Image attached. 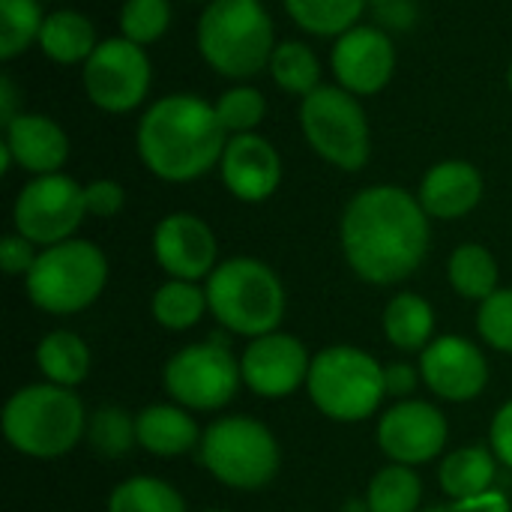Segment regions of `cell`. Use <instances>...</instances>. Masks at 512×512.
Returning a JSON list of instances; mask_svg holds the SVG:
<instances>
[{"label": "cell", "instance_id": "obj_1", "mask_svg": "<svg viewBox=\"0 0 512 512\" xmlns=\"http://www.w3.org/2000/svg\"><path fill=\"white\" fill-rule=\"evenodd\" d=\"M351 270L372 285L408 279L429 249V213L399 186L363 189L342 216Z\"/></svg>", "mask_w": 512, "mask_h": 512}, {"label": "cell", "instance_id": "obj_2", "mask_svg": "<svg viewBox=\"0 0 512 512\" xmlns=\"http://www.w3.org/2000/svg\"><path fill=\"white\" fill-rule=\"evenodd\" d=\"M225 132L216 105L189 93L165 96L138 123V156L156 177L186 183L222 162Z\"/></svg>", "mask_w": 512, "mask_h": 512}, {"label": "cell", "instance_id": "obj_3", "mask_svg": "<svg viewBox=\"0 0 512 512\" xmlns=\"http://www.w3.org/2000/svg\"><path fill=\"white\" fill-rule=\"evenodd\" d=\"M201 57L228 78H249L270 66L273 21L258 0H210L198 21Z\"/></svg>", "mask_w": 512, "mask_h": 512}, {"label": "cell", "instance_id": "obj_4", "mask_svg": "<svg viewBox=\"0 0 512 512\" xmlns=\"http://www.w3.org/2000/svg\"><path fill=\"white\" fill-rule=\"evenodd\" d=\"M84 405L69 387L33 384L18 390L3 408L6 441L36 459L69 453L84 435Z\"/></svg>", "mask_w": 512, "mask_h": 512}, {"label": "cell", "instance_id": "obj_5", "mask_svg": "<svg viewBox=\"0 0 512 512\" xmlns=\"http://www.w3.org/2000/svg\"><path fill=\"white\" fill-rule=\"evenodd\" d=\"M207 306L222 327L240 336H267L285 315V288L255 258H231L207 279Z\"/></svg>", "mask_w": 512, "mask_h": 512}, {"label": "cell", "instance_id": "obj_6", "mask_svg": "<svg viewBox=\"0 0 512 512\" xmlns=\"http://www.w3.org/2000/svg\"><path fill=\"white\" fill-rule=\"evenodd\" d=\"M108 261L87 240H63L36 255L27 273V294L33 306L51 315H72L87 309L105 288Z\"/></svg>", "mask_w": 512, "mask_h": 512}, {"label": "cell", "instance_id": "obj_7", "mask_svg": "<svg viewBox=\"0 0 512 512\" xmlns=\"http://www.w3.org/2000/svg\"><path fill=\"white\" fill-rule=\"evenodd\" d=\"M309 396L321 414L339 423H357L378 411L387 396L384 369L366 351L336 345L321 351L309 369Z\"/></svg>", "mask_w": 512, "mask_h": 512}, {"label": "cell", "instance_id": "obj_8", "mask_svg": "<svg viewBox=\"0 0 512 512\" xmlns=\"http://www.w3.org/2000/svg\"><path fill=\"white\" fill-rule=\"evenodd\" d=\"M201 462L225 486L261 489L279 471V447L258 420L225 417L204 432Z\"/></svg>", "mask_w": 512, "mask_h": 512}, {"label": "cell", "instance_id": "obj_9", "mask_svg": "<svg viewBox=\"0 0 512 512\" xmlns=\"http://www.w3.org/2000/svg\"><path fill=\"white\" fill-rule=\"evenodd\" d=\"M300 126L312 150L336 168L360 171L369 162V123L345 87L321 84L300 105Z\"/></svg>", "mask_w": 512, "mask_h": 512}, {"label": "cell", "instance_id": "obj_10", "mask_svg": "<svg viewBox=\"0 0 512 512\" xmlns=\"http://www.w3.org/2000/svg\"><path fill=\"white\" fill-rule=\"evenodd\" d=\"M12 216L18 234L30 243L57 246L72 240L75 228L87 216L84 186L66 174H42L21 189Z\"/></svg>", "mask_w": 512, "mask_h": 512}, {"label": "cell", "instance_id": "obj_11", "mask_svg": "<svg viewBox=\"0 0 512 512\" xmlns=\"http://www.w3.org/2000/svg\"><path fill=\"white\" fill-rule=\"evenodd\" d=\"M240 378L243 369L222 342L189 345L165 366V390L192 411H213L228 405Z\"/></svg>", "mask_w": 512, "mask_h": 512}, {"label": "cell", "instance_id": "obj_12", "mask_svg": "<svg viewBox=\"0 0 512 512\" xmlns=\"http://www.w3.org/2000/svg\"><path fill=\"white\" fill-rule=\"evenodd\" d=\"M150 87V60L141 45L114 36L96 45L84 63V90L102 111L123 114L141 105Z\"/></svg>", "mask_w": 512, "mask_h": 512}, {"label": "cell", "instance_id": "obj_13", "mask_svg": "<svg viewBox=\"0 0 512 512\" xmlns=\"http://www.w3.org/2000/svg\"><path fill=\"white\" fill-rule=\"evenodd\" d=\"M240 369L252 393L264 399H282L291 396L303 381H309L312 363L300 339L285 333H267L246 348Z\"/></svg>", "mask_w": 512, "mask_h": 512}, {"label": "cell", "instance_id": "obj_14", "mask_svg": "<svg viewBox=\"0 0 512 512\" xmlns=\"http://www.w3.org/2000/svg\"><path fill=\"white\" fill-rule=\"evenodd\" d=\"M378 444L399 465H423L447 444V420L429 402H402L384 414Z\"/></svg>", "mask_w": 512, "mask_h": 512}, {"label": "cell", "instance_id": "obj_15", "mask_svg": "<svg viewBox=\"0 0 512 512\" xmlns=\"http://www.w3.org/2000/svg\"><path fill=\"white\" fill-rule=\"evenodd\" d=\"M396 51L378 27H351L333 48V72L348 93L372 96L393 78Z\"/></svg>", "mask_w": 512, "mask_h": 512}, {"label": "cell", "instance_id": "obj_16", "mask_svg": "<svg viewBox=\"0 0 512 512\" xmlns=\"http://www.w3.org/2000/svg\"><path fill=\"white\" fill-rule=\"evenodd\" d=\"M420 372L432 393L450 402H468L480 396L489 381L486 357L477 345L459 336H441L432 345H426Z\"/></svg>", "mask_w": 512, "mask_h": 512}, {"label": "cell", "instance_id": "obj_17", "mask_svg": "<svg viewBox=\"0 0 512 512\" xmlns=\"http://www.w3.org/2000/svg\"><path fill=\"white\" fill-rule=\"evenodd\" d=\"M153 252L165 273L174 279L195 282L213 273L216 264V237L207 222L192 213L165 216L153 234Z\"/></svg>", "mask_w": 512, "mask_h": 512}, {"label": "cell", "instance_id": "obj_18", "mask_svg": "<svg viewBox=\"0 0 512 512\" xmlns=\"http://www.w3.org/2000/svg\"><path fill=\"white\" fill-rule=\"evenodd\" d=\"M222 180L228 192L240 201H264L279 189L282 162L276 147L252 132L228 138L222 153Z\"/></svg>", "mask_w": 512, "mask_h": 512}, {"label": "cell", "instance_id": "obj_19", "mask_svg": "<svg viewBox=\"0 0 512 512\" xmlns=\"http://www.w3.org/2000/svg\"><path fill=\"white\" fill-rule=\"evenodd\" d=\"M12 159L33 174H57L69 156L66 132L42 114H18L6 126V141Z\"/></svg>", "mask_w": 512, "mask_h": 512}, {"label": "cell", "instance_id": "obj_20", "mask_svg": "<svg viewBox=\"0 0 512 512\" xmlns=\"http://www.w3.org/2000/svg\"><path fill=\"white\" fill-rule=\"evenodd\" d=\"M483 198V177L471 162L450 159L435 165L420 186V204L435 219H459Z\"/></svg>", "mask_w": 512, "mask_h": 512}, {"label": "cell", "instance_id": "obj_21", "mask_svg": "<svg viewBox=\"0 0 512 512\" xmlns=\"http://www.w3.org/2000/svg\"><path fill=\"white\" fill-rule=\"evenodd\" d=\"M138 444L156 456H180L189 453L198 444V426L195 420L171 405H153L144 408L135 417Z\"/></svg>", "mask_w": 512, "mask_h": 512}, {"label": "cell", "instance_id": "obj_22", "mask_svg": "<svg viewBox=\"0 0 512 512\" xmlns=\"http://www.w3.org/2000/svg\"><path fill=\"white\" fill-rule=\"evenodd\" d=\"M36 42L42 54L51 57L54 63H78V60L87 63L90 54L96 51V30L81 12L60 9L45 18Z\"/></svg>", "mask_w": 512, "mask_h": 512}, {"label": "cell", "instance_id": "obj_23", "mask_svg": "<svg viewBox=\"0 0 512 512\" xmlns=\"http://www.w3.org/2000/svg\"><path fill=\"white\" fill-rule=\"evenodd\" d=\"M36 363H39L42 375L51 384H57V387H75L90 372V351H87V345L75 333L54 330V333H48L39 342Z\"/></svg>", "mask_w": 512, "mask_h": 512}, {"label": "cell", "instance_id": "obj_24", "mask_svg": "<svg viewBox=\"0 0 512 512\" xmlns=\"http://www.w3.org/2000/svg\"><path fill=\"white\" fill-rule=\"evenodd\" d=\"M495 483V459L483 447H465L444 459L441 486L450 498L468 501L489 492Z\"/></svg>", "mask_w": 512, "mask_h": 512}, {"label": "cell", "instance_id": "obj_25", "mask_svg": "<svg viewBox=\"0 0 512 512\" xmlns=\"http://www.w3.org/2000/svg\"><path fill=\"white\" fill-rule=\"evenodd\" d=\"M432 327H435V312L417 294L393 297L384 312V333L402 351H417V348L429 345Z\"/></svg>", "mask_w": 512, "mask_h": 512}, {"label": "cell", "instance_id": "obj_26", "mask_svg": "<svg viewBox=\"0 0 512 512\" xmlns=\"http://www.w3.org/2000/svg\"><path fill=\"white\" fill-rule=\"evenodd\" d=\"M285 9L315 36H342L357 27L366 0H285Z\"/></svg>", "mask_w": 512, "mask_h": 512}, {"label": "cell", "instance_id": "obj_27", "mask_svg": "<svg viewBox=\"0 0 512 512\" xmlns=\"http://www.w3.org/2000/svg\"><path fill=\"white\" fill-rule=\"evenodd\" d=\"M450 282L468 300H489L498 291V264L489 249L465 243L450 258Z\"/></svg>", "mask_w": 512, "mask_h": 512}, {"label": "cell", "instance_id": "obj_28", "mask_svg": "<svg viewBox=\"0 0 512 512\" xmlns=\"http://www.w3.org/2000/svg\"><path fill=\"white\" fill-rule=\"evenodd\" d=\"M207 306V291L195 288V282L171 279L153 294V318L168 330H189L201 321Z\"/></svg>", "mask_w": 512, "mask_h": 512}, {"label": "cell", "instance_id": "obj_29", "mask_svg": "<svg viewBox=\"0 0 512 512\" xmlns=\"http://www.w3.org/2000/svg\"><path fill=\"white\" fill-rule=\"evenodd\" d=\"M270 75L285 93L309 96L321 84V66L309 45L303 42H279L270 57Z\"/></svg>", "mask_w": 512, "mask_h": 512}, {"label": "cell", "instance_id": "obj_30", "mask_svg": "<svg viewBox=\"0 0 512 512\" xmlns=\"http://www.w3.org/2000/svg\"><path fill=\"white\" fill-rule=\"evenodd\" d=\"M108 512H186V504L174 486L156 477H132L111 492Z\"/></svg>", "mask_w": 512, "mask_h": 512}, {"label": "cell", "instance_id": "obj_31", "mask_svg": "<svg viewBox=\"0 0 512 512\" xmlns=\"http://www.w3.org/2000/svg\"><path fill=\"white\" fill-rule=\"evenodd\" d=\"M369 512H417L420 477L408 465H390L375 474L369 486Z\"/></svg>", "mask_w": 512, "mask_h": 512}, {"label": "cell", "instance_id": "obj_32", "mask_svg": "<svg viewBox=\"0 0 512 512\" xmlns=\"http://www.w3.org/2000/svg\"><path fill=\"white\" fill-rule=\"evenodd\" d=\"M45 15L36 0H0V57L12 60L39 39Z\"/></svg>", "mask_w": 512, "mask_h": 512}, {"label": "cell", "instance_id": "obj_33", "mask_svg": "<svg viewBox=\"0 0 512 512\" xmlns=\"http://www.w3.org/2000/svg\"><path fill=\"white\" fill-rule=\"evenodd\" d=\"M87 438L102 456H123L132 444H138L135 420L120 408H99L87 426Z\"/></svg>", "mask_w": 512, "mask_h": 512}, {"label": "cell", "instance_id": "obj_34", "mask_svg": "<svg viewBox=\"0 0 512 512\" xmlns=\"http://www.w3.org/2000/svg\"><path fill=\"white\" fill-rule=\"evenodd\" d=\"M171 21L168 0H126L120 9V30L135 45L156 42Z\"/></svg>", "mask_w": 512, "mask_h": 512}, {"label": "cell", "instance_id": "obj_35", "mask_svg": "<svg viewBox=\"0 0 512 512\" xmlns=\"http://www.w3.org/2000/svg\"><path fill=\"white\" fill-rule=\"evenodd\" d=\"M267 102L255 87H234L228 93H222V99L216 102V114L222 120V126L228 132H249L264 120Z\"/></svg>", "mask_w": 512, "mask_h": 512}, {"label": "cell", "instance_id": "obj_36", "mask_svg": "<svg viewBox=\"0 0 512 512\" xmlns=\"http://www.w3.org/2000/svg\"><path fill=\"white\" fill-rule=\"evenodd\" d=\"M477 327L492 348L512 354V288L495 291L489 300H483Z\"/></svg>", "mask_w": 512, "mask_h": 512}, {"label": "cell", "instance_id": "obj_37", "mask_svg": "<svg viewBox=\"0 0 512 512\" xmlns=\"http://www.w3.org/2000/svg\"><path fill=\"white\" fill-rule=\"evenodd\" d=\"M84 204L90 216H114L123 207V189L114 180H93L90 186H84Z\"/></svg>", "mask_w": 512, "mask_h": 512}, {"label": "cell", "instance_id": "obj_38", "mask_svg": "<svg viewBox=\"0 0 512 512\" xmlns=\"http://www.w3.org/2000/svg\"><path fill=\"white\" fill-rule=\"evenodd\" d=\"M30 246H33V243L24 240L21 234L3 237V243H0V267H3L9 276H18V273L27 276L30 267H33V261H36V255H33Z\"/></svg>", "mask_w": 512, "mask_h": 512}, {"label": "cell", "instance_id": "obj_39", "mask_svg": "<svg viewBox=\"0 0 512 512\" xmlns=\"http://www.w3.org/2000/svg\"><path fill=\"white\" fill-rule=\"evenodd\" d=\"M492 450L495 456L512 468V402H507L492 423Z\"/></svg>", "mask_w": 512, "mask_h": 512}, {"label": "cell", "instance_id": "obj_40", "mask_svg": "<svg viewBox=\"0 0 512 512\" xmlns=\"http://www.w3.org/2000/svg\"><path fill=\"white\" fill-rule=\"evenodd\" d=\"M384 387L387 396H408L417 387V369H411L408 363H393L384 369Z\"/></svg>", "mask_w": 512, "mask_h": 512}, {"label": "cell", "instance_id": "obj_41", "mask_svg": "<svg viewBox=\"0 0 512 512\" xmlns=\"http://www.w3.org/2000/svg\"><path fill=\"white\" fill-rule=\"evenodd\" d=\"M456 512H510V504L501 492H483L477 498H468V501H456L453 504Z\"/></svg>", "mask_w": 512, "mask_h": 512}, {"label": "cell", "instance_id": "obj_42", "mask_svg": "<svg viewBox=\"0 0 512 512\" xmlns=\"http://www.w3.org/2000/svg\"><path fill=\"white\" fill-rule=\"evenodd\" d=\"M15 117H18L15 114V84L9 75H3L0 78V120H3V126H9Z\"/></svg>", "mask_w": 512, "mask_h": 512}, {"label": "cell", "instance_id": "obj_43", "mask_svg": "<svg viewBox=\"0 0 512 512\" xmlns=\"http://www.w3.org/2000/svg\"><path fill=\"white\" fill-rule=\"evenodd\" d=\"M366 3H372V6H378V9H384V6H390L393 0H366Z\"/></svg>", "mask_w": 512, "mask_h": 512}, {"label": "cell", "instance_id": "obj_44", "mask_svg": "<svg viewBox=\"0 0 512 512\" xmlns=\"http://www.w3.org/2000/svg\"><path fill=\"white\" fill-rule=\"evenodd\" d=\"M426 512H456V507H435V510H426Z\"/></svg>", "mask_w": 512, "mask_h": 512}, {"label": "cell", "instance_id": "obj_45", "mask_svg": "<svg viewBox=\"0 0 512 512\" xmlns=\"http://www.w3.org/2000/svg\"><path fill=\"white\" fill-rule=\"evenodd\" d=\"M507 78H510V90H512V66H510V75H507Z\"/></svg>", "mask_w": 512, "mask_h": 512}, {"label": "cell", "instance_id": "obj_46", "mask_svg": "<svg viewBox=\"0 0 512 512\" xmlns=\"http://www.w3.org/2000/svg\"><path fill=\"white\" fill-rule=\"evenodd\" d=\"M204 512H225V510H204Z\"/></svg>", "mask_w": 512, "mask_h": 512}]
</instances>
